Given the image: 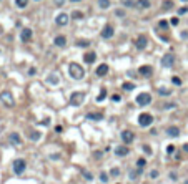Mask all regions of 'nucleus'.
<instances>
[{"instance_id": "f257e3e1", "label": "nucleus", "mask_w": 188, "mask_h": 184, "mask_svg": "<svg viewBox=\"0 0 188 184\" xmlns=\"http://www.w3.org/2000/svg\"><path fill=\"white\" fill-rule=\"evenodd\" d=\"M68 73H70V76L73 80H83V76H85V70L75 62L68 65Z\"/></svg>"}, {"instance_id": "f03ea898", "label": "nucleus", "mask_w": 188, "mask_h": 184, "mask_svg": "<svg viewBox=\"0 0 188 184\" xmlns=\"http://www.w3.org/2000/svg\"><path fill=\"white\" fill-rule=\"evenodd\" d=\"M0 100H2V103H4V105L7 106V108H12V106L15 105V100H13V95H12L10 91H7V90L0 93Z\"/></svg>"}, {"instance_id": "7ed1b4c3", "label": "nucleus", "mask_w": 188, "mask_h": 184, "mask_svg": "<svg viewBox=\"0 0 188 184\" xmlns=\"http://www.w3.org/2000/svg\"><path fill=\"white\" fill-rule=\"evenodd\" d=\"M153 123V116L150 113H140L138 114V125L146 128V126H150Z\"/></svg>"}, {"instance_id": "20e7f679", "label": "nucleus", "mask_w": 188, "mask_h": 184, "mask_svg": "<svg viewBox=\"0 0 188 184\" xmlns=\"http://www.w3.org/2000/svg\"><path fill=\"white\" fill-rule=\"evenodd\" d=\"M25 167H27L25 159L18 158V159H15V161H13V172H15V174H22V172L25 171Z\"/></svg>"}, {"instance_id": "39448f33", "label": "nucleus", "mask_w": 188, "mask_h": 184, "mask_svg": "<svg viewBox=\"0 0 188 184\" xmlns=\"http://www.w3.org/2000/svg\"><path fill=\"white\" fill-rule=\"evenodd\" d=\"M151 103V95L150 93H140L137 96V105L138 106H146Z\"/></svg>"}, {"instance_id": "423d86ee", "label": "nucleus", "mask_w": 188, "mask_h": 184, "mask_svg": "<svg viewBox=\"0 0 188 184\" xmlns=\"http://www.w3.org/2000/svg\"><path fill=\"white\" fill-rule=\"evenodd\" d=\"M83 100H85V93L77 91V93H73V95L70 96V105L78 106V105H82V103H83Z\"/></svg>"}, {"instance_id": "0eeeda50", "label": "nucleus", "mask_w": 188, "mask_h": 184, "mask_svg": "<svg viewBox=\"0 0 188 184\" xmlns=\"http://www.w3.org/2000/svg\"><path fill=\"white\" fill-rule=\"evenodd\" d=\"M162 65L165 68H171L173 65H175V55L173 53H167V55H163V58H162Z\"/></svg>"}, {"instance_id": "6e6552de", "label": "nucleus", "mask_w": 188, "mask_h": 184, "mask_svg": "<svg viewBox=\"0 0 188 184\" xmlns=\"http://www.w3.org/2000/svg\"><path fill=\"white\" fill-rule=\"evenodd\" d=\"M146 45H148V38H146V35H138L137 38H135V46H137L138 50H143V48H146Z\"/></svg>"}, {"instance_id": "1a4fd4ad", "label": "nucleus", "mask_w": 188, "mask_h": 184, "mask_svg": "<svg viewBox=\"0 0 188 184\" xmlns=\"http://www.w3.org/2000/svg\"><path fill=\"white\" fill-rule=\"evenodd\" d=\"M68 20H70V17H68L67 13H59V15H57V17H55V23H57V25L59 27H65L68 23Z\"/></svg>"}, {"instance_id": "9d476101", "label": "nucleus", "mask_w": 188, "mask_h": 184, "mask_svg": "<svg viewBox=\"0 0 188 184\" xmlns=\"http://www.w3.org/2000/svg\"><path fill=\"white\" fill-rule=\"evenodd\" d=\"M113 33H115V28H113V25H110V23H107V25L102 28V37L103 38H112Z\"/></svg>"}, {"instance_id": "9b49d317", "label": "nucleus", "mask_w": 188, "mask_h": 184, "mask_svg": "<svg viewBox=\"0 0 188 184\" xmlns=\"http://www.w3.org/2000/svg\"><path fill=\"white\" fill-rule=\"evenodd\" d=\"M121 139H123V143H125V144H130V143H133L135 134L132 133L130 130H125V131H121Z\"/></svg>"}, {"instance_id": "f8f14e48", "label": "nucleus", "mask_w": 188, "mask_h": 184, "mask_svg": "<svg viewBox=\"0 0 188 184\" xmlns=\"http://www.w3.org/2000/svg\"><path fill=\"white\" fill-rule=\"evenodd\" d=\"M128 153H130V149L125 146V144H121V146H117V148H115V154L120 156V158H125Z\"/></svg>"}, {"instance_id": "ddd939ff", "label": "nucleus", "mask_w": 188, "mask_h": 184, "mask_svg": "<svg viewBox=\"0 0 188 184\" xmlns=\"http://www.w3.org/2000/svg\"><path fill=\"white\" fill-rule=\"evenodd\" d=\"M53 45L55 46H67V38L63 37V35H57V37L53 38Z\"/></svg>"}, {"instance_id": "4468645a", "label": "nucleus", "mask_w": 188, "mask_h": 184, "mask_svg": "<svg viewBox=\"0 0 188 184\" xmlns=\"http://www.w3.org/2000/svg\"><path fill=\"white\" fill-rule=\"evenodd\" d=\"M97 76H105L107 73H108V67H107V63H102V65H98L95 70Z\"/></svg>"}, {"instance_id": "2eb2a0df", "label": "nucleus", "mask_w": 188, "mask_h": 184, "mask_svg": "<svg viewBox=\"0 0 188 184\" xmlns=\"http://www.w3.org/2000/svg\"><path fill=\"white\" fill-rule=\"evenodd\" d=\"M140 75H143V76H146V78H148V76H151V73H153V68L150 67V65H143V67H140Z\"/></svg>"}, {"instance_id": "dca6fc26", "label": "nucleus", "mask_w": 188, "mask_h": 184, "mask_svg": "<svg viewBox=\"0 0 188 184\" xmlns=\"http://www.w3.org/2000/svg\"><path fill=\"white\" fill-rule=\"evenodd\" d=\"M20 38H22V42H30V40H32V30L30 28H23L22 30V33H20Z\"/></svg>"}, {"instance_id": "f3484780", "label": "nucleus", "mask_w": 188, "mask_h": 184, "mask_svg": "<svg viewBox=\"0 0 188 184\" xmlns=\"http://www.w3.org/2000/svg\"><path fill=\"white\" fill-rule=\"evenodd\" d=\"M167 134L170 136V138H178L180 136V130L176 128V126H168L167 128Z\"/></svg>"}, {"instance_id": "a211bd4d", "label": "nucleus", "mask_w": 188, "mask_h": 184, "mask_svg": "<svg viewBox=\"0 0 188 184\" xmlns=\"http://www.w3.org/2000/svg\"><path fill=\"white\" fill-rule=\"evenodd\" d=\"M10 143L15 144V146H20V144H22L20 134H18V133H12V134H10Z\"/></svg>"}, {"instance_id": "6ab92c4d", "label": "nucleus", "mask_w": 188, "mask_h": 184, "mask_svg": "<svg viewBox=\"0 0 188 184\" xmlns=\"http://www.w3.org/2000/svg\"><path fill=\"white\" fill-rule=\"evenodd\" d=\"M83 60L87 63H93L97 60V55H95V51H87V53L83 55Z\"/></svg>"}, {"instance_id": "aec40b11", "label": "nucleus", "mask_w": 188, "mask_h": 184, "mask_svg": "<svg viewBox=\"0 0 188 184\" xmlns=\"http://www.w3.org/2000/svg\"><path fill=\"white\" fill-rule=\"evenodd\" d=\"M158 95H160V96H170V95H171V88H168V86H158Z\"/></svg>"}, {"instance_id": "412c9836", "label": "nucleus", "mask_w": 188, "mask_h": 184, "mask_svg": "<svg viewBox=\"0 0 188 184\" xmlns=\"http://www.w3.org/2000/svg\"><path fill=\"white\" fill-rule=\"evenodd\" d=\"M142 174V169H132V171L128 172V177H130V181H137L138 179V176Z\"/></svg>"}, {"instance_id": "4be33fe9", "label": "nucleus", "mask_w": 188, "mask_h": 184, "mask_svg": "<svg viewBox=\"0 0 188 184\" xmlns=\"http://www.w3.org/2000/svg\"><path fill=\"white\" fill-rule=\"evenodd\" d=\"M80 174L83 176L87 181H93V174L88 171V169H85V167H80Z\"/></svg>"}, {"instance_id": "5701e85b", "label": "nucleus", "mask_w": 188, "mask_h": 184, "mask_svg": "<svg viewBox=\"0 0 188 184\" xmlns=\"http://www.w3.org/2000/svg\"><path fill=\"white\" fill-rule=\"evenodd\" d=\"M47 81H48L50 85H59L60 78H59L57 75H55V73H52V75H48V76H47Z\"/></svg>"}, {"instance_id": "b1692460", "label": "nucleus", "mask_w": 188, "mask_h": 184, "mask_svg": "<svg viewBox=\"0 0 188 184\" xmlns=\"http://www.w3.org/2000/svg\"><path fill=\"white\" fill-rule=\"evenodd\" d=\"M150 0H137V9H148Z\"/></svg>"}, {"instance_id": "393cba45", "label": "nucleus", "mask_w": 188, "mask_h": 184, "mask_svg": "<svg viewBox=\"0 0 188 184\" xmlns=\"http://www.w3.org/2000/svg\"><path fill=\"white\" fill-rule=\"evenodd\" d=\"M87 118H88V120H93V121H100L102 118H103V114H102V113H90Z\"/></svg>"}, {"instance_id": "a878e982", "label": "nucleus", "mask_w": 188, "mask_h": 184, "mask_svg": "<svg viewBox=\"0 0 188 184\" xmlns=\"http://www.w3.org/2000/svg\"><path fill=\"white\" fill-rule=\"evenodd\" d=\"M40 138H42V133H40V131H30V139H32V141H38Z\"/></svg>"}, {"instance_id": "bb28decb", "label": "nucleus", "mask_w": 188, "mask_h": 184, "mask_svg": "<svg viewBox=\"0 0 188 184\" xmlns=\"http://www.w3.org/2000/svg\"><path fill=\"white\" fill-rule=\"evenodd\" d=\"M15 4H17L18 9H25L27 4H29V0H15Z\"/></svg>"}, {"instance_id": "cd10ccee", "label": "nucleus", "mask_w": 188, "mask_h": 184, "mask_svg": "<svg viewBox=\"0 0 188 184\" xmlns=\"http://www.w3.org/2000/svg\"><path fill=\"white\" fill-rule=\"evenodd\" d=\"M98 5H100V9H108L110 0H98Z\"/></svg>"}, {"instance_id": "c85d7f7f", "label": "nucleus", "mask_w": 188, "mask_h": 184, "mask_svg": "<svg viewBox=\"0 0 188 184\" xmlns=\"http://www.w3.org/2000/svg\"><path fill=\"white\" fill-rule=\"evenodd\" d=\"M100 181H102V183H108V181H110V176L107 174L105 171H102L100 172Z\"/></svg>"}, {"instance_id": "c756f323", "label": "nucleus", "mask_w": 188, "mask_h": 184, "mask_svg": "<svg viewBox=\"0 0 188 184\" xmlns=\"http://www.w3.org/2000/svg\"><path fill=\"white\" fill-rule=\"evenodd\" d=\"M145 164H146V161H145L143 158H140V159L137 161V167H138V169H143V167H145Z\"/></svg>"}, {"instance_id": "7c9ffc66", "label": "nucleus", "mask_w": 188, "mask_h": 184, "mask_svg": "<svg viewBox=\"0 0 188 184\" xmlns=\"http://www.w3.org/2000/svg\"><path fill=\"white\" fill-rule=\"evenodd\" d=\"M90 42L88 40H77V46H88Z\"/></svg>"}, {"instance_id": "2f4dec72", "label": "nucleus", "mask_w": 188, "mask_h": 184, "mask_svg": "<svg viewBox=\"0 0 188 184\" xmlns=\"http://www.w3.org/2000/svg\"><path fill=\"white\" fill-rule=\"evenodd\" d=\"M110 174H112L113 177H117V176H120V169H118V167H112V169H110Z\"/></svg>"}, {"instance_id": "473e14b6", "label": "nucleus", "mask_w": 188, "mask_h": 184, "mask_svg": "<svg viewBox=\"0 0 188 184\" xmlns=\"http://www.w3.org/2000/svg\"><path fill=\"white\" fill-rule=\"evenodd\" d=\"M133 88V83H123V90H127V91H132Z\"/></svg>"}, {"instance_id": "72a5a7b5", "label": "nucleus", "mask_w": 188, "mask_h": 184, "mask_svg": "<svg viewBox=\"0 0 188 184\" xmlns=\"http://www.w3.org/2000/svg\"><path fill=\"white\" fill-rule=\"evenodd\" d=\"M72 17H73V18H83V13L78 12V10H75V12L72 13Z\"/></svg>"}, {"instance_id": "f704fd0d", "label": "nucleus", "mask_w": 188, "mask_h": 184, "mask_svg": "<svg viewBox=\"0 0 188 184\" xmlns=\"http://www.w3.org/2000/svg\"><path fill=\"white\" fill-rule=\"evenodd\" d=\"M158 27H160V28H162V30H167V27H168V23H167V22H165V20H160V23H158Z\"/></svg>"}, {"instance_id": "c9c22d12", "label": "nucleus", "mask_w": 188, "mask_h": 184, "mask_svg": "<svg viewBox=\"0 0 188 184\" xmlns=\"http://www.w3.org/2000/svg\"><path fill=\"white\" fill-rule=\"evenodd\" d=\"M105 95H107V93H105V90H102V93H100V95H98V98H97V101H103Z\"/></svg>"}, {"instance_id": "e433bc0d", "label": "nucleus", "mask_w": 188, "mask_h": 184, "mask_svg": "<svg viewBox=\"0 0 188 184\" xmlns=\"http://www.w3.org/2000/svg\"><path fill=\"white\" fill-rule=\"evenodd\" d=\"M170 23H171V25H173V27H176V25H178V18H176V17L170 18Z\"/></svg>"}, {"instance_id": "4c0bfd02", "label": "nucleus", "mask_w": 188, "mask_h": 184, "mask_svg": "<svg viewBox=\"0 0 188 184\" xmlns=\"http://www.w3.org/2000/svg\"><path fill=\"white\" fill-rule=\"evenodd\" d=\"M171 81H173L175 85H181V80H180L178 76H173V78H171Z\"/></svg>"}, {"instance_id": "58836bf2", "label": "nucleus", "mask_w": 188, "mask_h": 184, "mask_svg": "<svg viewBox=\"0 0 188 184\" xmlns=\"http://www.w3.org/2000/svg\"><path fill=\"white\" fill-rule=\"evenodd\" d=\"M143 151H145L146 154H151V148L148 146V144H145V146H143Z\"/></svg>"}, {"instance_id": "ea45409f", "label": "nucleus", "mask_w": 188, "mask_h": 184, "mask_svg": "<svg viewBox=\"0 0 188 184\" xmlns=\"http://www.w3.org/2000/svg\"><path fill=\"white\" fill-rule=\"evenodd\" d=\"M167 151H168V154H173V153H175V146H171L170 144V146L167 148Z\"/></svg>"}, {"instance_id": "a19ab883", "label": "nucleus", "mask_w": 188, "mask_h": 184, "mask_svg": "<svg viewBox=\"0 0 188 184\" xmlns=\"http://www.w3.org/2000/svg\"><path fill=\"white\" fill-rule=\"evenodd\" d=\"M115 15H117V17H125V12H123V10H117Z\"/></svg>"}, {"instance_id": "79ce46f5", "label": "nucleus", "mask_w": 188, "mask_h": 184, "mask_svg": "<svg viewBox=\"0 0 188 184\" xmlns=\"http://www.w3.org/2000/svg\"><path fill=\"white\" fill-rule=\"evenodd\" d=\"M187 12H188V7H183V9H180V10H178L180 15H183V13H187Z\"/></svg>"}, {"instance_id": "37998d69", "label": "nucleus", "mask_w": 188, "mask_h": 184, "mask_svg": "<svg viewBox=\"0 0 188 184\" xmlns=\"http://www.w3.org/2000/svg\"><path fill=\"white\" fill-rule=\"evenodd\" d=\"M112 100H113V101H115V103H118V101H120V100H121V98H120V96H118V95H113V96H112Z\"/></svg>"}, {"instance_id": "c03bdc74", "label": "nucleus", "mask_w": 188, "mask_h": 184, "mask_svg": "<svg viewBox=\"0 0 188 184\" xmlns=\"http://www.w3.org/2000/svg\"><path fill=\"white\" fill-rule=\"evenodd\" d=\"M175 103H165V108H175Z\"/></svg>"}, {"instance_id": "a18cd8bd", "label": "nucleus", "mask_w": 188, "mask_h": 184, "mask_svg": "<svg viewBox=\"0 0 188 184\" xmlns=\"http://www.w3.org/2000/svg\"><path fill=\"white\" fill-rule=\"evenodd\" d=\"M170 179L176 181V172H170Z\"/></svg>"}, {"instance_id": "49530a36", "label": "nucleus", "mask_w": 188, "mask_h": 184, "mask_svg": "<svg viewBox=\"0 0 188 184\" xmlns=\"http://www.w3.org/2000/svg\"><path fill=\"white\" fill-rule=\"evenodd\" d=\"M150 176H151V177H157V176H158V171H151Z\"/></svg>"}, {"instance_id": "de8ad7c7", "label": "nucleus", "mask_w": 188, "mask_h": 184, "mask_svg": "<svg viewBox=\"0 0 188 184\" xmlns=\"http://www.w3.org/2000/svg\"><path fill=\"white\" fill-rule=\"evenodd\" d=\"M95 158H102V151H95Z\"/></svg>"}, {"instance_id": "09e8293b", "label": "nucleus", "mask_w": 188, "mask_h": 184, "mask_svg": "<svg viewBox=\"0 0 188 184\" xmlns=\"http://www.w3.org/2000/svg\"><path fill=\"white\" fill-rule=\"evenodd\" d=\"M29 75H35V68H30V70H29Z\"/></svg>"}, {"instance_id": "8fccbe9b", "label": "nucleus", "mask_w": 188, "mask_h": 184, "mask_svg": "<svg viewBox=\"0 0 188 184\" xmlns=\"http://www.w3.org/2000/svg\"><path fill=\"white\" fill-rule=\"evenodd\" d=\"M183 151H185V153H188V144H183Z\"/></svg>"}, {"instance_id": "3c124183", "label": "nucleus", "mask_w": 188, "mask_h": 184, "mask_svg": "<svg viewBox=\"0 0 188 184\" xmlns=\"http://www.w3.org/2000/svg\"><path fill=\"white\" fill-rule=\"evenodd\" d=\"M121 2H133V0H121Z\"/></svg>"}, {"instance_id": "603ef678", "label": "nucleus", "mask_w": 188, "mask_h": 184, "mask_svg": "<svg viewBox=\"0 0 188 184\" xmlns=\"http://www.w3.org/2000/svg\"><path fill=\"white\" fill-rule=\"evenodd\" d=\"M70 2H80V0H70Z\"/></svg>"}, {"instance_id": "864d4df0", "label": "nucleus", "mask_w": 188, "mask_h": 184, "mask_svg": "<svg viewBox=\"0 0 188 184\" xmlns=\"http://www.w3.org/2000/svg\"><path fill=\"white\" fill-rule=\"evenodd\" d=\"M181 2H188V0H181Z\"/></svg>"}, {"instance_id": "5fc2aeb1", "label": "nucleus", "mask_w": 188, "mask_h": 184, "mask_svg": "<svg viewBox=\"0 0 188 184\" xmlns=\"http://www.w3.org/2000/svg\"><path fill=\"white\" fill-rule=\"evenodd\" d=\"M185 184H188V181H185Z\"/></svg>"}, {"instance_id": "6e6d98bb", "label": "nucleus", "mask_w": 188, "mask_h": 184, "mask_svg": "<svg viewBox=\"0 0 188 184\" xmlns=\"http://www.w3.org/2000/svg\"><path fill=\"white\" fill-rule=\"evenodd\" d=\"M117 184H120V183H117Z\"/></svg>"}]
</instances>
